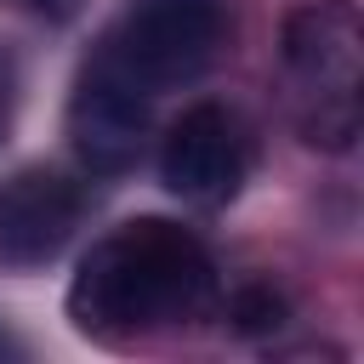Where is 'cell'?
Returning <instances> with one entry per match:
<instances>
[{
	"label": "cell",
	"mask_w": 364,
	"mask_h": 364,
	"mask_svg": "<svg viewBox=\"0 0 364 364\" xmlns=\"http://www.w3.org/2000/svg\"><path fill=\"white\" fill-rule=\"evenodd\" d=\"M210 301V256L176 222L142 216L108 233L68 284V313L91 336H136L154 324H176L205 313Z\"/></svg>",
	"instance_id": "cell-1"
},
{
	"label": "cell",
	"mask_w": 364,
	"mask_h": 364,
	"mask_svg": "<svg viewBox=\"0 0 364 364\" xmlns=\"http://www.w3.org/2000/svg\"><path fill=\"white\" fill-rule=\"evenodd\" d=\"M358 11L353 0H313L284 23V63L301 85V131L318 148H353L358 136Z\"/></svg>",
	"instance_id": "cell-2"
},
{
	"label": "cell",
	"mask_w": 364,
	"mask_h": 364,
	"mask_svg": "<svg viewBox=\"0 0 364 364\" xmlns=\"http://www.w3.org/2000/svg\"><path fill=\"white\" fill-rule=\"evenodd\" d=\"M228 40V0H131L108 57L148 91L193 80Z\"/></svg>",
	"instance_id": "cell-3"
},
{
	"label": "cell",
	"mask_w": 364,
	"mask_h": 364,
	"mask_svg": "<svg viewBox=\"0 0 364 364\" xmlns=\"http://www.w3.org/2000/svg\"><path fill=\"white\" fill-rule=\"evenodd\" d=\"M148 85L136 74H125L108 51L80 74L74 85V102H68V136H74V154L91 165V171H125L142 148V131H148Z\"/></svg>",
	"instance_id": "cell-4"
},
{
	"label": "cell",
	"mask_w": 364,
	"mask_h": 364,
	"mask_svg": "<svg viewBox=\"0 0 364 364\" xmlns=\"http://www.w3.org/2000/svg\"><path fill=\"white\" fill-rule=\"evenodd\" d=\"M245 131L239 119L222 108V102H199L188 108L171 136H165V154H159V176L176 199H193V205H222L239 176H245Z\"/></svg>",
	"instance_id": "cell-5"
},
{
	"label": "cell",
	"mask_w": 364,
	"mask_h": 364,
	"mask_svg": "<svg viewBox=\"0 0 364 364\" xmlns=\"http://www.w3.org/2000/svg\"><path fill=\"white\" fill-rule=\"evenodd\" d=\"M74 222H80V193L63 176L28 171V176L6 182L0 188V262H11V267L51 262L68 245Z\"/></svg>",
	"instance_id": "cell-6"
},
{
	"label": "cell",
	"mask_w": 364,
	"mask_h": 364,
	"mask_svg": "<svg viewBox=\"0 0 364 364\" xmlns=\"http://www.w3.org/2000/svg\"><path fill=\"white\" fill-rule=\"evenodd\" d=\"M233 324H239L245 336L279 330V324H284V296H279V290H267V284L239 290V296H233Z\"/></svg>",
	"instance_id": "cell-7"
}]
</instances>
